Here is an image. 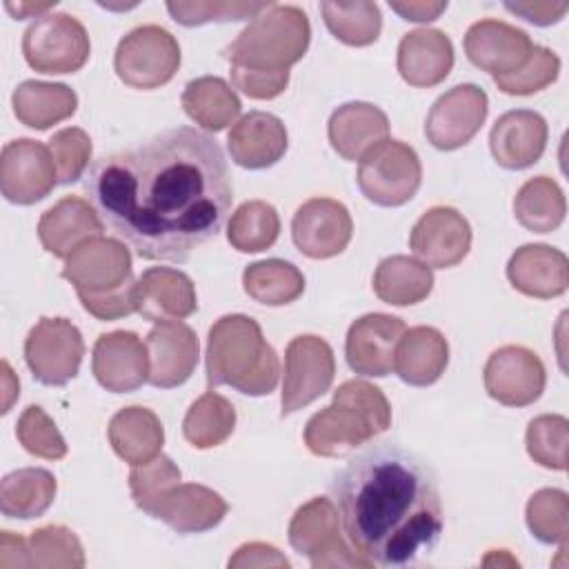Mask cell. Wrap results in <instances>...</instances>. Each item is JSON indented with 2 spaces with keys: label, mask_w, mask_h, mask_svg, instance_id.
I'll list each match as a JSON object with an SVG mask.
<instances>
[{
  "label": "cell",
  "mask_w": 569,
  "mask_h": 569,
  "mask_svg": "<svg viewBox=\"0 0 569 569\" xmlns=\"http://www.w3.org/2000/svg\"><path fill=\"white\" fill-rule=\"evenodd\" d=\"M84 193L140 258L187 262L224 227L233 184L222 147L191 127L98 158Z\"/></svg>",
  "instance_id": "cell-1"
},
{
  "label": "cell",
  "mask_w": 569,
  "mask_h": 569,
  "mask_svg": "<svg viewBox=\"0 0 569 569\" xmlns=\"http://www.w3.org/2000/svg\"><path fill=\"white\" fill-rule=\"evenodd\" d=\"M340 525L358 556L378 567H409L436 549L442 505L431 467L382 442L360 451L333 478Z\"/></svg>",
  "instance_id": "cell-2"
},
{
  "label": "cell",
  "mask_w": 569,
  "mask_h": 569,
  "mask_svg": "<svg viewBox=\"0 0 569 569\" xmlns=\"http://www.w3.org/2000/svg\"><path fill=\"white\" fill-rule=\"evenodd\" d=\"M278 378V353L253 318L229 313L213 322L207 340L209 387L229 385L244 396H267L276 389Z\"/></svg>",
  "instance_id": "cell-3"
},
{
  "label": "cell",
  "mask_w": 569,
  "mask_h": 569,
  "mask_svg": "<svg viewBox=\"0 0 569 569\" xmlns=\"http://www.w3.org/2000/svg\"><path fill=\"white\" fill-rule=\"evenodd\" d=\"M391 425V407L385 393L367 380H347L333 391V400L313 413L305 427V445L322 458H340L356 451Z\"/></svg>",
  "instance_id": "cell-4"
},
{
  "label": "cell",
  "mask_w": 569,
  "mask_h": 569,
  "mask_svg": "<svg viewBox=\"0 0 569 569\" xmlns=\"http://www.w3.org/2000/svg\"><path fill=\"white\" fill-rule=\"evenodd\" d=\"M311 40V24L307 13L293 4H269L260 11L222 56L231 67L251 71H289Z\"/></svg>",
  "instance_id": "cell-5"
},
{
  "label": "cell",
  "mask_w": 569,
  "mask_h": 569,
  "mask_svg": "<svg viewBox=\"0 0 569 569\" xmlns=\"http://www.w3.org/2000/svg\"><path fill=\"white\" fill-rule=\"evenodd\" d=\"M356 182L369 202L400 207L416 196L422 182L418 153L407 142L387 138L360 158Z\"/></svg>",
  "instance_id": "cell-6"
},
{
  "label": "cell",
  "mask_w": 569,
  "mask_h": 569,
  "mask_svg": "<svg viewBox=\"0 0 569 569\" xmlns=\"http://www.w3.org/2000/svg\"><path fill=\"white\" fill-rule=\"evenodd\" d=\"M89 36L69 13H44L22 36L27 64L38 73H73L89 60Z\"/></svg>",
  "instance_id": "cell-7"
},
{
  "label": "cell",
  "mask_w": 569,
  "mask_h": 569,
  "mask_svg": "<svg viewBox=\"0 0 569 569\" xmlns=\"http://www.w3.org/2000/svg\"><path fill=\"white\" fill-rule=\"evenodd\" d=\"M113 67L124 84L133 89H158L176 76L180 44L167 29L142 24L118 42Z\"/></svg>",
  "instance_id": "cell-8"
},
{
  "label": "cell",
  "mask_w": 569,
  "mask_h": 569,
  "mask_svg": "<svg viewBox=\"0 0 569 569\" xmlns=\"http://www.w3.org/2000/svg\"><path fill=\"white\" fill-rule=\"evenodd\" d=\"M338 509L329 498H311L289 522V545L307 556L311 567H371L362 556L351 551L338 527Z\"/></svg>",
  "instance_id": "cell-9"
},
{
  "label": "cell",
  "mask_w": 569,
  "mask_h": 569,
  "mask_svg": "<svg viewBox=\"0 0 569 569\" xmlns=\"http://www.w3.org/2000/svg\"><path fill=\"white\" fill-rule=\"evenodd\" d=\"M82 356V333L67 318H40L24 340L27 367L47 387H64L73 380Z\"/></svg>",
  "instance_id": "cell-10"
},
{
  "label": "cell",
  "mask_w": 569,
  "mask_h": 569,
  "mask_svg": "<svg viewBox=\"0 0 569 569\" xmlns=\"http://www.w3.org/2000/svg\"><path fill=\"white\" fill-rule=\"evenodd\" d=\"M62 278L76 287L78 298H100L131 287L129 249L116 238H91L64 258Z\"/></svg>",
  "instance_id": "cell-11"
},
{
  "label": "cell",
  "mask_w": 569,
  "mask_h": 569,
  "mask_svg": "<svg viewBox=\"0 0 569 569\" xmlns=\"http://www.w3.org/2000/svg\"><path fill=\"white\" fill-rule=\"evenodd\" d=\"M336 376L333 349L318 336H296L284 351L282 416L311 405L325 396Z\"/></svg>",
  "instance_id": "cell-12"
},
{
  "label": "cell",
  "mask_w": 569,
  "mask_h": 569,
  "mask_svg": "<svg viewBox=\"0 0 569 569\" xmlns=\"http://www.w3.org/2000/svg\"><path fill=\"white\" fill-rule=\"evenodd\" d=\"M487 111L485 89L471 82L456 84L433 102L425 120V136L440 151L460 149L480 131Z\"/></svg>",
  "instance_id": "cell-13"
},
{
  "label": "cell",
  "mask_w": 569,
  "mask_h": 569,
  "mask_svg": "<svg viewBox=\"0 0 569 569\" xmlns=\"http://www.w3.org/2000/svg\"><path fill=\"white\" fill-rule=\"evenodd\" d=\"M58 182L47 144L29 138L11 140L0 156V189L13 204H33L51 193Z\"/></svg>",
  "instance_id": "cell-14"
},
{
  "label": "cell",
  "mask_w": 569,
  "mask_h": 569,
  "mask_svg": "<svg viewBox=\"0 0 569 569\" xmlns=\"http://www.w3.org/2000/svg\"><path fill=\"white\" fill-rule=\"evenodd\" d=\"M545 382V365L527 347H500L489 356L485 365L487 393L507 407L533 405L542 396Z\"/></svg>",
  "instance_id": "cell-15"
},
{
  "label": "cell",
  "mask_w": 569,
  "mask_h": 569,
  "mask_svg": "<svg viewBox=\"0 0 569 569\" xmlns=\"http://www.w3.org/2000/svg\"><path fill=\"white\" fill-rule=\"evenodd\" d=\"M413 256L429 269H449L465 260L471 249V227L453 207L427 209L409 233Z\"/></svg>",
  "instance_id": "cell-16"
},
{
  "label": "cell",
  "mask_w": 569,
  "mask_h": 569,
  "mask_svg": "<svg viewBox=\"0 0 569 569\" xmlns=\"http://www.w3.org/2000/svg\"><path fill=\"white\" fill-rule=\"evenodd\" d=\"M353 222L347 207L333 198H311L291 220L293 244L307 258L325 260L342 253L351 240Z\"/></svg>",
  "instance_id": "cell-17"
},
{
  "label": "cell",
  "mask_w": 569,
  "mask_h": 569,
  "mask_svg": "<svg viewBox=\"0 0 569 569\" xmlns=\"http://www.w3.org/2000/svg\"><path fill=\"white\" fill-rule=\"evenodd\" d=\"M91 371L100 387L111 393H129L149 382L147 345L133 331H109L98 336Z\"/></svg>",
  "instance_id": "cell-18"
},
{
  "label": "cell",
  "mask_w": 569,
  "mask_h": 569,
  "mask_svg": "<svg viewBox=\"0 0 569 569\" xmlns=\"http://www.w3.org/2000/svg\"><path fill=\"white\" fill-rule=\"evenodd\" d=\"M405 322L389 313H367L358 318L345 340V356L358 376L385 378L393 371V356Z\"/></svg>",
  "instance_id": "cell-19"
},
{
  "label": "cell",
  "mask_w": 569,
  "mask_h": 569,
  "mask_svg": "<svg viewBox=\"0 0 569 569\" xmlns=\"http://www.w3.org/2000/svg\"><path fill=\"white\" fill-rule=\"evenodd\" d=\"M147 356H149V385L160 389L180 387L191 378L200 358V342L196 331L176 322H156L147 333Z\"/></svg>",
  "instance_id": "cell-20"
},
{
  "label": "cell",
  "mask_w": 569,
  "mask_h": 569,
  "mask_svg": "<svg viewBox=\"0 0 569 569\" xmlns=\"http://www.w3.org/2000/svg\"><path fill=\"white\" fill-rule=\"evenodd\" d=\"M533 49L531 38L502 20H478L465 33V53L471 64L491 73L507 76L520 69Z\"/></svg>",
  "instance_id": "cell-21"
},
{
  "label": "cell",
  "mask_w": 569,
  "mask_h": 569,
  "mask_svg": "<svg viewBox=\"0 0 569 569\" xmlns=\"http://www.w3.org/2000/svg\"><path fill=\"white\" fill-rule=\"evenodd\" d=\"M547 120L531 109H513L502 113L489 133L493 160L505 169H527L536 164L547 147Z\"/></svg>",
  "instance_id": "cell-22"
},
{
  "label": "cell",
  "mask_w": 569,
  "mask_h": 569,
  "mask_svg": "<svg viewBox=\"0 0 569 569\" xmlns=\"http://www.w3.org/2000/svg\"><path fill=\"white\" fill-rule=\"evenodd\" d=\"M198 309L191 278L171 267H151L136 280V311L151 322H176Z\"/></svg>",
  "instance_id": "cell-23"
},
{
  "label": "cell",
  "mask_w": 569,
  "mask_h": 569,
  "mask_svg": "<svg viewBox=\"0 0 569 569\" xmlns=\"http://www.w3.org/2000/svg\"><path fill=\"white\" fill-rule=\"evenodd\" d=\"M227 502L204 485L178 482L153 507L151 518L162 520L176 533H202L213 529L227 516Z\"/></svg>",
  "instance_id": "cell-24"
},
{
  "label": "cell",
  "mask_w": 569,
  "mask_h": 569,
  "mask_svg": "<svg viewBox=\"0 0 569 569\" xmlns=\"http://www.w3.org/2000/svg\"><path fill=\"white\" fill-rule=\"evenodd\" d=\"M104 222L89 200L67 196L49 207L38 222L42 247L56 258H69L82 242L102 236Z\"/></svg>",
  "instance_id": "cell-25"
},
{
  "label": "cell",
  "mask_w": 569,
  "mask_h": 569,
  "mask_svg": "<svg viewBox=\"0 0 569 569\" xmlns=\"http://www.w3.org/2000/svg\"><path fill=\"white\" fill-rule=\"evenodd\" d=\"M287 129L282 120L267 111L244 113L227 133L231 160L242 169L273 167L287 151Z\"/></svg>",
  "instance_id": "cell-26"
},
{
  "label": "cell",
  "mask_w": 569,
  "mask_h": 569,
  "mask_svg": "<svg viewBox=\"0 0 569 569\" xmlns=\"http://www.w3.org/2000/svg\"><path fill=\"white\" fill-rule=\"evenodd\" d=\"M507 278L525 296L556 298L567 291L569 260L549 244H525L507 262Z\"/></svg>",
  "instance_id": "cell-27"
},
{
  "label": "cell",
  "mask_w": 569,
  "mask_h": 569,
  "mask_svg": "<svg viewBox=\"0 0 569 569\" xmlns=\"http://www.w3.org/2000/svg\"><path fill=\"white\" fill-rule=\"evenodd\" d=\"M453 67V44L438 29H416L398 44V71L411 87H436Z\"/></svg>",
  "instance_id": "cell-28"
},
{
  "label": "cell",
  "mask_w": 569,
  "mask_h": 569,
  "mask_svg": "<svg viewBox=\"0 0 569 569\" xmlns=\"http://www.w3.org/2000/svg\"><path fill=\"white\" fill-rule=\"evenodd\" d=\"M329 142L345 160H360L376 144L387 140V113L371 102L340 104L329 118Z\"/></svg>",
  "instance_id": "cell-29"
},
{
  "label": "cell",
  "mask_w": 569,
  "mask_h": 569,
  "mask_svg": "<svg viewBox=\"0 0 569 569\" xmlns=\"http://www.w3.org/2000/svg\"><path fill=\"white\" fill-rule=\"evenodd\" d=\"M449 345L433 327H411L398 340L393 356V371L411 387L433 385L447 369Z\"/></svg>",
  "instance_id": "cell-30"
},
{
  "label": "cell",
  "mask_w": 569,
  "mask_h": 569,
  "mask_svg": "<svg viewBox=\"0 0 569 569\" xmlns=\"http://www.w3.org/2000/svg\"><path fill=\"white\" fill-rule=\"evenodd\" d=\"M113 451L131 467L144 465L156 458L164 442V429L158 416L147 407H124L107 429Z\"/></svg>",
  "instance_id": "cell-31"
},
{
  "label": "cell",
  "mask_w": 569,
  "mask_h": 569,
  "mask_svg": "<svg viewBox=\"0 0 569 569\" xmlns=\"http://www.w3.org/2000/svg\"><path fill=\"white\" fill-rule=\"evenodd\" d=\"M11 102L13 113L22 124L44 131L76 113L78 96L62 82L24 80L16 87Z\"/></svg>",
  "instance_id": "cell-32"
},
{
  "label": "cell",
  "mask_w": 569,
  "mask_h": 569,
  "mask_svg": "<svg viewBox=\"0 0 569 569\" xmlns=\"http://www.w3.org/2000/svg\"><path fill=\"white\" fill-rule=\"evenodd\" d=\"M433 289L431 269L411 256H389L373 273L376 296L393 307L422 302Z\"/></svg>",
  "instance_id": "cell-33"
},
{
  "label": "cell",
  "mask_w": 569,
  "mask_h": 569,
  "mask_svg": "<svg viewBox=\"0 0 569 569\" xmlns=\"http://www.w3.org/2000/svg\"><path fill=\"white\" fill-rule=\"evenodd\" d=\"M56 478L42 467H24L0 482V509L7 518L31 520L42 516L56 498Z\"/></svg>",
  "instance_id": "cell-34"
},
{
  "label": "cell",
  "mask_w": 569,
  "mask_h": 569,
  "mask_svg": "<svg viewBox=\"0 0 569 569\" xmlns=\"http://www.w3.org/2000/svg\"><path fill=\"white\" fill-rule=\"evenodd\" d=\"M240 107L236 91L216 76L196 78L182 91L184 113L207 131H222L238 118Z\"/></svg>",
  "instance_id": "cell-35"
},
{
  "label": "cell",
  "mask_w": 569,
  "mask_h": 569,
  "mask_svg": "<svg viewBox=\"0 0 569 569\" xmlns=\"http://www.w3.org/2000/svg\"><path fill=\"white\" fill-rule=\"evenodd\" d=\"M513 213L525 229L533 233H549L565 220V193L558 182L547 176L529 178L513 198Z\"/></svg>",
  "instance_id": "cell-36"
},
{
  "label": "cell",
  "mask_w": 569,
  "mask_h": 569,
  "mask_svg": "<svg viewBox=\"0 0 569 569\" xmlns=\"http://www.w3.org/2000/svg\"><path fill=\"white\" fill-rule=\"evenodd\" d=\"M242 287L249 298L267 307H282L298 300L305 291L302 271L280 258L251 262L242 273Z\"/></svg>",
  "instance_id": "cell-37"
},
{
  "label": "cell",
  "mask_w": 569,
  "mask_h": 569,
  "mask_svg": "<svg viewBox=\"0 0 569 569\" xmlns=\"http://www.w3.org/2000/svg\"><path fill=\"white\" fill-rule=\"evenodd\" d=\"M236 427V409L233 405L216 393L207 391L200 396L187 411L182 422V433L187 442L196 449H211L222 445Z\"/></svg>",
  "instance_id": "cell-38"
},
{
  "label": "cell",
  "mask_w": 569,
  "mask_h": 569,
  "mask_svg": "<svg viewBox=\"0 0 569 569\" xmlns=\"http://www.w3.org/2000/svg\"><path fill=\"white\" fill-rule=\"evenodd\" d=\"M280 233L278 211L264 200L242 202L227 224V240L242 253L269 249Z\"/></svg>",
  "instance_id": "cell-39"
},
{
  "label": "cell",
  "mask_w": 569,
  "mask_h": 569,
  "mask_svg": "<svg viewBox=\"0 0 569 569\" xmlns=\"http://www.w3.org/2000/svg\"><path fill=\"white\" fill-rule=\"evenodd\" d=\"M327 29L349 47H367L378 40L382 16L376 2H322Z\"/></svg>",
  "instance_id": "cell-40"
},
{
  "label": "cell",
  "mask_w": 569,
  "mask_h": 569,
  "mask_svg": "<svg viewBox=\"0 0 569 569\" xmlns=\"http://www.w3.org/2000/svg\"><path fill=\"white\" fill-rule=\"evenodd\" d=\"M27 556L29 567L40 569L84 567V551L78 536L62 525H49L31 531V536L27 538Z\"/></svg>",
  "instance_id": "cell-41"
},
{
  "label": "cell",
  "mask_w": 569,
  "mask_h": 569,
  "mask_svg": "<svg viewBox=\"0 0 569 569\" xmlns=\"http://www.w3.org/2000/svg\"><path fill=\"white\" fill-rule=\"evenodd\" d=\"M527 527L545 545H567L569 498L562 489H540L527 502Z\"/></svg>",
  "instance_id": "cell-42"
},
{
  "label": "cell",
  "mask_w": 569,
  "mask_h": 569,
  "mask_svg": "<svg viewBox=\"0 0 569 569\" xmlns=\"http://www.w3.org/2000/svg\"><path fill=\"white\" fill-rule=\"evenodd\" d=\"M567 445H569V422L565 416L545 413L529 422L527 453L533 458V462L553 471H565Z\"/></svg>",
  "instance_id": "cell-43"
},
{
  "label": "cell",
  "mask_w": 569,
  "mask_h": 569,
  "mask_svg": "<svg viewBox=\"0 0 569 569\" xmlns=\"http://www.w3.org/2000/svg\"><path fill=\"white\" fill-rule=\"evenodd\" d=\"M560 71V58L540 44H533L527 62L507 76H493L496 87L509 96H531L549 87Z\"/></svg>",
  "instance_id": "cell-44"
},
{
  "label": "cell",
  "mask_w": 569,
  "mask_h": 569,
  "mask_svg": "<svg viewBox=\"0 0 569 569\" xmlns=\"http://www.w3.org/2000/svg\"><path fill=\"white\" fill-rule=\"evenodd\" d=\"M178 482H180V469L164 453H158L144 465H136L129 473V489H131L133 502L149 516L156 502Z\"/></svg>",
  "instance_id": "cell-45"
},
{
  "label": "cell",
  "mask_w": 569,
  "mask_h": 569,
  "mask_svg": "<svg viewBox=\"0 0 569 569\" xmlns=\"http://www.w3.org/2000/svg\"><path fill=\"white\" fill-rule=\"evenodd\" d=\"M16 436L20 445L44 460H60L67 456V442L58 431L56 422L38 405H29L16 425Z\"/></svg>",
  "instance_id": "cell-46"
},
{
  "label": "cell",
  "mask_w": 569,
  "mask_h": 569,
  "mask_svg": "<svg viewBox=\"0 0 569 569\" xmlns=\"http://www.w3.org/2000/svg\"><path fill=\"white\" fill-rule=\"evenodd\" d=\"M49 151L56 164L58 182L71 184L82 178L89 160H91V138L80 127H67L53 133L49 140Z\"/></svg>",
  "instance_id": "cell-47"
},
{
  "label": "cell",
  "mask_w": 569,
  "mask_h": 569,
  "mask_svg": "<svg viewBox=\"0 0 569 569\" xmlns=\"http://www.w3.org/2000/svg\"><path fill=\"white\" fill-rule=\"evenodd\" d=\"M271 2H167L171 18L184 27H198L204 22H229L256 18Z\"/></svg>",
  "instance_id": "cell-48"
},
{
  "label": "cell",
  "mask_w": 569,
  "mask_h": 569,
  "mask_svg": "<svg viewBox=\"0 0 569 569\" xmlns=\"http://www.w3.org/2000/svg\"><path fill=\"white\" fill-rule=\"evenodd\" d=\"M231 82L238 91L253 100H271L289 84V71H251L231 67Z\"/></svg>",
  "instance_id": "cell-49"
},
{
  "label": "cell",
  "mask_w": 569,
  "mask_h": 569,
  "mask_svg": "<svg viewBox=\"0 0 569 569\" xmlns=\"http://www.w3.org/2000/svg\"><path fill=\"white\" fill-rule=\"evenodd\" d=\"M229 567H289V560L267 542H247L229 558Z\"/></svg>",
  "instance_id": "cell-50"
},
{
  "label": "cell",
  "mask_w": 569,
  "mask_h": 569,
  "mask_svg": "<svg viewBox=\"0 0 569 569\" xmlns=\"http://www.w3.org/2000/svg\"><path fill=\"white\" fill-rule=\"evenodd\" d=\"M507 11L525 18L527 22H533L538 27L556 24L567 13V2H507Z\"/></svg>",
  "instance_id": "cell-51"
},
{
  "label": "cell",
  "mask_w": 569,
  "mask_h": 569,
  "mask_svg": "<svg viewBox=\"0 0 569 569\" xmlns=\"http://www.w3.org/2000/svg\"><path fill=\"white\" fill-rule=\"evenodd\" d=\"M0 567L2 569L29 567L27 538L16 536L13 531H2V536H0Z\"/></svg>",
  "instance_id": "cell-52"
},
{
  "label": "cell",
  "mask_w": 569,
  "mask_h": 569,
  "mask_svg": "<svg viewBox=\"0 0 569 569\" xmlns=\"http://www.w3.org/2000/svg\"><path fill=\"white\" fill-rule=\"evenodd\" d=\"M389 7L409 22H431L436 20L445 9L447 2H389Z\"/></svg>",
  "instance_id": "cell-53"
},
{
  "label": "cell",
  "mask_w": 569,
  "mask_h": 569,
  "mask_svg": "<svg viewBox=\"0 0 569 569\" xmlns=\"http://www.w3.org/2000/svg\"><path fill=\"white\" fill-rule=\"evenodd\" d=\"M4 7H7V11H9L16 20H24V18H29V16H33V18L44 16L49 9L56 7V2H42V4H38V2H18V7H16L13 2H7Z\"/></svg>",
  "instance_id": "cell-54"
},
{
  "label": "cell",
  "mask_w": 569,
  "mask_h": 569,
  "mask_svg": "<svg viewBox=\"0 0 569 569\" xmlns=\"http://www.w3.org/2000/svg\"><path fill=\"white\" fill-rule=\"evenodd\" d=\"M2 369H4V393H7V400H4V409H2V413H7V411L11 409V402H13V398H11V396H16V393H18L20 385H18V380L13 378V371L9 369V365H7V362H2Z\"/></svg>",
  "instance_id": "cell-55"
}]
</instances>
